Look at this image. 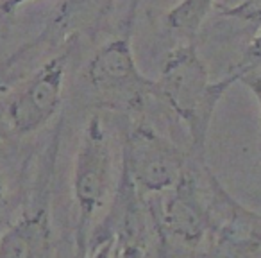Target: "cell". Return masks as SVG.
Instances as JSON below:
<instances>
[{"instance_id":"cell-1","label":"cell","mask_w":261,"mask_h":258,"mask_svg":"<svg viewBox=\"0 0 261 258\" xmlns=\"http://www.w3.org/2000/svg\"><path fill=\"white\" fill-rule=\"evenodd\" d=\"M236 81H240V74L231 70L227 77L213 83L197 52L195 41H186L172 51L163 63L158 97L188 129L192 149L200 165H206V142L217 106Z\"/></svg>"},{"instance_id":"cell-2","label":"cell","mask_w":261,"mask_h":258,"mask_svg":"<svg viewBox=\"0 0 261 258\" xmlns=\"http://www.w3.org/2000/svg\"><path fill=\"white\" fill-rule=\"evenodd\" d=\"M145 199L156 229L160 258L202 249L207 235V201L192 169L186 167L174 189Z\"/></svg>"},{"instance_id":"cell-3","label":"cell","mask_w":261,"mask_h":258,"mask_svg":"<svg viewBox=\"0 0 261 258\" xmlns=\"http://www.w3.org/2000/svg\"><path fill=\"white\" fill-rule=\"evenodd\" d=\"M113 186V147L100 115H91L81 136L72 176V194L77 206L75 247L84 254L93 235V221Z\"/></svg>"},{"instance_id":"cell-4","label":"cell","mask_w":261,"mask_h":258,"mask_svg":"<svg viewBox=\"0 0 261 258\" xmlns=\"http://www.w3.org/2000/svg\"><path fill=\"white\" fill-rule=\"evenodd\" d=\"M188 167L186 153L145 122L129 124L122 144V172L143 197L168 192Z\"/></svg>"},{"instance_id":"cell-5","label":"cell","mask_w":261,"mask_h":258,"mask_svg":"<svg viewBox=\"0 0 261 258\" xmlns=\"http://www.w3.org/2000/svg\"><path fill=\"white\" fill-rule=\"evenodd\" d=\"M204 176L207 235L200 258H259L261 214L236 201L207 167Z\"/></svg>"},{"instance_id":"cell-6","label":"cell","mask_w":261,"mask_h":258,"mask_svg":"<svg viewBox=\"0 0 261 258\" xmlns=\"http://www.w3.org/2000/svg\"><path fill=\"white\" fill-rule=\"evenodd\" d=\"M88 81L113 109L138 111L149 95H158V83L147 79L136 65L129 36L102 45L88 65Z\"/></svg>"},{"instance_id":"cell-7","label":"cell","mask_w":261,"mask_h":258,"mask_svg":"<svg viewBox=\"0 0 261 258\" xmlns=\"http://www.w3.org/2000/svg\"><path fill=\"white\" fill-rule=\"evenodd\" d=\"M68 56L70 52L65 51L48 59L8 104L6 120L16 136L40 131L56 116L61 104Z\"/></svg>"},{"instance_id":"cell-8","label":"cell","mask_w":261,"mask_h":258,"mask_svg":"<svg viewBox=\"0 0 261 258\" xmlns=\"http://www.w3.org/2000/svg\"><path fill=\"white\" fill-rule=\"evenodd\" d=\"M48 196L43 203L27 210L11 222L0 239V258H52L54 256Z\"/></svg>"},{"instance_id":"cell-9","label":"cell","mask_w":261,"mask_h":258,"mask_svg":"<svg viewBox=\"0 0 261 258\" xmlns=\"http://www.w3.org/2000/svg\"><path fill=\"white\" fill-rule=\"evenodd\" d=\"M215 2L217 0H181L168 11V27L185 38V41H195L204 20L215 8Z\"/></svg>"},{"instance_id":"cell-10","label":"cell","mask_w":261,"mask_h":258,"mask_svg":"<svg viewBox=\"0 0 261 258\" xmlns=\"http://www.w3.org/2000/svg\"><path fill=\"white\" fill-rule=\"evenodd\" d=\"M222 15L229 18L245 20V22L261 24V0H242L232 8L222 9Z\"/></svg>"},{"instance_id":"cell-11","label":"cell","mask_w":261,"mask_h":258,"mask_svg":"<svg viewBox=\"0 0 261 258\" xmlns=\"http://www.w3.org/2000/svg\"><path fill=\"white\" fill-rule=\"evenodd\" d=\"M261 68V29L257 31L256 36L250 40L249 47L245 49L243 59L234 66V72L243 74V72H252V70Z\"/></svg>"},{"instance_id":"cell-12","label":"cell","mask_w":261,"mask_h":258,"mask_svg":"<svg viewBox=\"0 0 261 258\" xmlns=\"http://www.w3.org/2000/svg\"><path fill=\"white\" fill-rule=\"evenodd\" d=\"M11 222H13V204L8 197L4 179H2V174H0V239L6 233V229L11 226Z\"/></svg>"},{"instance_id":"cell-13","label":"cell","mask_w":261,"mask_h":258,"mask_svg":"<svg viewBox=\"0 0 261 258\" xmlns=\"http://www.w3.org/2000/svg\"><path fill=\"white\" fill-rule=\"evenodd\" d=\"M240 81L252 91V95L256 97L257 106H259V115H261V76L257 74V70L252 72H243L240 74ZM259 156H261V140H259Z\"/></svg>"},{"instance_id":"cell-14","label":"cell","mask_w":261,"mask_h":258,"mask_svg":"<svg viewBox=\"0 0 261 258\" xmlns=\"http://www.w3.org/2000/svg\"><path fill=\"white\" fill-rule=\"evenodd\" d=\"M113 251H115V242L113 239H104L100 242L93 244L84 254L77 258H113Z\"/></svg>"},{"instance_id":"cell-15","label":"cell","mask_w":261,"mask_h":258,"mask_svg":"<svg viewBox=\"0 0 261 258\" xmlns=\"http://www.w3.org/2000/svg\"><path fill=\"white\" fill-rule=\"evenodd\" d=\"M25 2H29V0H8V2L2 6V9H4V13H11L13 9H16L18 6L25 4Z\"/></svg>"},{"instance_id":"cell-16","label":"cell","mask_w":261,"mask_h":258,"mask_svg":"<svg viewBox=\"0 0 261 258\" xmlns=\"http://www.w3.org/2000/svg\"><path fill=\"white\" fill-rule=\"evenodd\" d=\"M2 90H6V86H4V83H2V79H0V91Z\"/></svg>"}]
</instances>
